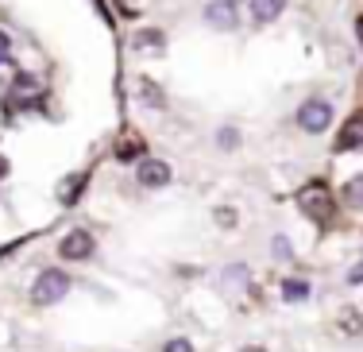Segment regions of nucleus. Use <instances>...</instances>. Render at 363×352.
<instances>
[{
  "mask_svg": "<svg viewBox=\"0 0 363 352\" xmlns=\"http://www.w3.org/2000/svg\"><path fill=\"white\" fill-rule=\"evenodd\" d=\"M135 178H140L143 190H162V186H170V178H174V170H170L167 159H143L140 170H135Z\"/></svg>",
  "mask_w": 363,
  "mask_h": 352,
  "instance_id": "39448f33",
  "label": "nucleus"
},
{
  "mask_svg": "<svg viewBox=\"0 0 363 352\" xmlns=\"http://www.w3.org/2000/svg\"><path fill=\"white\" fill-rule=\"evenodd\" d=\"M4 50H8V35L0 31V58H4Z\"/></svg>",
  "mask_w": 363,
  "mask_h": 352,
  "instance_id": "5701e85b",
  "label": "nucleus"
},
{
  "mask_svg": "<svg viewBox=\"0 0 363 352\" xmlns=\"http://www.w3.org/2000/svg\"><path fill=\"white\" fill-rule=\"evenodd\" d=\"M348 282H363V260H359V263H356V268H352V271H348Z\"/></svg>",
  "mask_w": 363,
  "mask_h": 352,
  "instance_id": "4be33fe9",
  "label": "nucleus"
},
{
  "mask_svg": "<svg viewBox=\"0 0 363 352\" xmlns=\"http://www.w3.org/2000/svg\"><path fill=\"white\" fill-rule=\"evenodd\" d=\"M271 260H274V263H290V260H294V244H290V236H282V233H274V236H271Z\"/></svg>",
  "mask_w": 363,
  "mask_h": 352,
  "instance_id": "2eb2a0df",
  "label": "nucleus"
},
{
  "mask_svg": "<svg viewBox=\"0 0 363 352\" xmlns=\"http://www.w3.org/2000/svg\"><path fill=\"white\" fill-rule=\"evenodd\" d=\"M309 295H313L309 279H282V302L298 306V302H309Z\"/></svg>",
  "mask_w": 363,
  "mask_h": 352,
  "instance_id": "9d476101",
  "label": "nucleus"
},
{
  "mask_svg": "<svg viewBox=\"0 0 363 352\" xmlns=\"http://www.w3.org/2000/svg\"><path fill=\"white\" fill-rule=\"evenodd\" d=\"M213 217H217V225H224V229H236V209H228V205H220Z\"/></svg>",
  "mask_w": 363,
  "mask_h": 352,
  "instance_id": "aec40b11",
  "label": "nucleus"
},
{
  "mask_svg": "<svg viewBox=\"0 0 363 352\" xmlns=\"http://www.w3.org/2000/svg\"><path fill=\"white\" fill-rule=\"evenodd\" d=\"M282 8H286V0H252L255 23H274L282 16Z\"/></svg>",
  "mask_w": 363,
  "mask_h": 352,
  "instance_id": "9b49d317",
  "label": "nucleus"
},
{
  "mask_svg": "<svg viewBox=\"0 0 363 352\" xmlns=\"http://www.w3.org/2000/svg\"><path fill=\"white\" fill-rule=\"evenodd\" d=\"M232 4H236V0H232Z\"/></svg>",
  "mask_w": 363,
  "mask_h": 352,
  "instance_id": "a878e982",
  "label": "nucleus"
},
{
  "mask_svg": "<svg viewBox=\"0 0 363 352\" xmlns=\"http://www.w3.org/2000/svg\"><path fill=\"white\" fill-rule=\"evenodd\" d=\"M247 279H252V271L244 268V263H228V268L220 271V287L228 290V295H236V290L247 287Z\"/></svg>",
  "mask_w": 363,
  "mask_h": 352,
  "instance_id": "1a4fd4ad",
  "label": "nucleus"
},
{
  "mask_svg": "<svg viewBox=\"0 0 363 352\" xmlns=\"http://www.w3.org/2000/svg\"><path fill=\"white\" fill-rule=\"evenodd\" d=\"M39 78H31V74H16V97H39Z\"/></svg>",
  "mask_w": 363,
  "mask_h": 352,
  "instance_id": "dca6fc26",
  "label": "nucleus"
},
{
  "mask_svg": "<svg viewBox=\"0 0 363 352\" xmlns=\"http://www.w3.org/2000/svg\"><path fill=\"white\" fill-rule=\"evenodd\" d=\"M70 287H74V279L66 271H58V268H43L35 279H31V287H28V298L35 306H58L66 295H70Z\"/></svg>",
  "mask_w": 363,
  "mask_h": 352,
  "instance_id": "f03ea898",
  "label": "nucleus"
},
{
  "mask_svg": "<svg viewBox=\"0 0 363 352\" xmlns=\"http://www.w3.org/2000/svg\"><path fill=\"white\" fill-rule=\"evenodd\" d=\"M143 155V140L135 132H124V140H116V159L120 163H132Z\"/></svg>",
  "mask_w": 363,
  "mask_h": 352,
  "instance_id": "ddd939ff",
  "label": "nucleus"
},
{
  "mask_svg": "<svg viewBox=\"0 0 363 352\" xmlns=\"http://www.w3.org/2000/svg\"><path fill=\"white\" fill-rule=\"evenodd\" d=\"M328 124H333V105H328L325 97L301 101V109H298V128H301V132L321 136V132H328Z\"/></svg>",
  "mask_w": 363,
  "mask_h": 352,
  "instance_id": "7ed1b4c3",
  "label": "nucleus"
},
{
  "mask_svg": "<svg viewBox=\"0 0 363 352\" xmlns=\"http://www.w3.org/2000/svg\"><path fill=\"white\" fill-rule=\"evenodd\" d=\"M236 140H240V136H236V128H220V148H224V151H232V148H236Z\"/></svg>",
  "mask_w": 363,
  "mask_h": 352,
  "instance_id": "412c9836",
  "label": "nucleus"
},
{
  "mask_svg": "<svg viewBox=\"0 0 363 352\" xmlns=\"http://www.w3.org/2000/svg\"><path fill=\"white\" fill-rule=\"evenodd\" d=\"M340 197H344V205H348V209L363 213V175L348 178V182H344V190H340Z\"/></svg>",
  "mask_w": 363,
  "mask_h": 352,
  "instance_id": "4468645a",
  "label": "nucleus"
},
{
  "mask_svg": "<svg viewBox=\"0 0 363 352\" xmlns=\"http://www.w3.org/2000/svg\"><path fill=\"white\" fill-rule=\"evenodd\" d=\"M240 352H267L263 345H247V348H240Z\"/></svg>",
  "mask_w": 363,
  "mask_h": 352,
  "instance_id": "b1692460",
  "label": "nucleus"
},
{
  "mask_svg": "<svg viewBox=\"0 0 363 352\" xmlns=\"http://www.w3.org/2000/svg\"><path fill=\"white\" fill-rule=\"evenodd\" d=\"M140 97H143V105H151V109H162V105H167V97H162V89H159V85H151V82H143Z\"/></svg>",
  "mask_w": 363,
  "mask_h": 352,
  "instance_id": "f3484780",
  "label": "nucleus"
},
{
  "mask_svg": "<svg viewBox=\"0 0 363 352\" xmlns=\"http://www.w3.org/2000/svg\"><path fill=\"white\" fill-rule=\"evenodd\" d=\"M363 148V113H356L336 136V151H359Z\"/></svg>",
  "mask_w": 363,
  "mask_h": 352,
  "instance_id": "0eeeda50",
  "label": "nucleus"
},
{
  "mask_svg": "<svg viewBox=\"0 0 363 352\" xmlns=\"http://www.w3.org/2000/svg\"><path fill=\"white\" fill-rule=\"evenodd\" d=\"M298 209L306 213L313 225H333L336 221V197H333V190H328L325 182H306L298 190Z\"/></svg>",
  "mask_w": 363,
  "mask_h": 352,
  "instance_id": "f257e3e1",
  "label": "nucleus"
},
{
  "mask_svg": "<svg viewBox=\"0 0 363 352\" xmlns=\"http://www.w3.org/2000/svg\"><path fill=\"white\" fill-rule=\"evenodd\" d=\"M162 352H194V341L189 337H170L167 345H162Z\"/></svg>",
  "mask_w": 363,
  "mask_h": 352,
  "instance_id": "a211bd4d",
  "label": "nucleus"
},
{
  "mask_svg": "<svg viewBox=\"0 0 363 352\" xmlns=\"http://www.w3.org/2000/svg\"><path fill=\"white\" fill-rule=\"evenodd\" d=\"M89 186V170H82V175H70L62 182V190H58V197H62V205H77V197H82V190Z\"/></svg>",
  "mask_w": 363,
  "mask_h": 352,
  "instance_id": "f8f14e48",
  "label": "nucleus"
},
{
  "mask_svg": "<svg viewBox=\"0 0 363 352\" xmlns=\"http://www.w3.org/2000/svg\"><path fill=\"white\" fill-rule=\"evenodd\" d=\"M336 329H340L344 337H363V310H356V306H344V310L336 314Z\"/></svg>",
  "mask_w": 363,
  "mask_h": 352,
  "instance_id": "6e6552de",
  "label": "nucleus"
},
{
  "mask_svg": "<svg viewBox=\"0 0 363 352\" xmlns=\"http://www.w3.org/2000/svg\"><path fill=\"white\" fill-rule=\"evenodd\" d=\"M0 175H4V163H0Z\"/></svg>",
  "mask_w": 363,
  "mask_h": 352,
  "instance_id": "393cba45",
  "label": "nucleus"
},
{
  "mask_svg": "<svg viewBox=\"0 0 363 352\" xmlns=\"http://www.w3.org/2000/svg\"><path fill=\"white\" fill-rule=\"evenodd\" d=\"M135 47H162V31H140Z\"/></svg>",
  "mask_w": 363,
  "mask_h": 352,
  "instance_id": "6ab92c4d",
  "label": "nucleus"
},
{
  "mask_svg": "<svg viewBox=\"0 0 363 352\" xmlns=\"http://www.w3.org/2000/svg\"><path fill=\"white\" fill-rule=\"evenodd\" d=\"M205 23L217 28V31H232L240 23L236 4H232V0H209V4H205Z\"/></svg>",
  "mask_w": 363,
  "mask_h": 352,
  "instance_id": "423d86ee",
  "label": "nucleus"
},
{
  "mask_svg": "<svg viewBox=\"0 0 363 352\" xmlns=\"http://www.w3.org/2000/svg\"><path fill=\"white\" fill-rule=\"evenodd\" d=\"M93 252H97V240H93L89 229H70L58 240V260H66V263H85Z\"/></svg>",
  "mask_w": 363,
  "mask_h": 352,
  "instance_id": "20e7f679",
  "label": "nucleus"
}]
</instances>
